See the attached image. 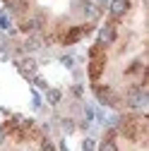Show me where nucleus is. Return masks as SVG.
I'll use <instances>...</instances> for the list:
<instances>
[{"mask_svg": "<svg viewBox=\"0 0 149 151\" xmlns=\"http://www.w3.org/2000/svg\"><path fill=\"white\" fill-rule=\"evenodd\" d=\"M31 79L36 82V86H39V89H48V84H46V82H43L41 77H31Z\"/></svg>", "mask_w": 149, "mask_h": 151, "instance_id": "obj_14", "label": "nucleus"}, {"mask_svg": "<svg viewBox=\"0 0 149 151\" xmlns=\"http://www.w3.org/2000/svg\"><path fill=\"white\" fill-rule=\"evenodd\" d=\"M24 48L27 50H39L41 48V39H39V36H29L27 43H24Z\"/></svg>", "mask_w": 149, "mask_h": 151, "instance_id": "obj_10", "label": "nucleus"}, {"mask_svg": "<svg viewBox=\"0 0 149 151\" xmlns=\"http://www.w3.org/2000/svg\"><path fill=\"white\" fill-rule=\"evenodd\" d=\"M96 3H99V5H106V3H111V0H96Z\"/></svg>", "mask_w": 149, "mask_h": 151, "instance_id": "obj_22", "label": "nucleus"}, {"mask_svg": "<svg viewBox=\"0 0 149 151\" xmlns=\"http://www.w3.org/2000/svg\"><path fill=\"white\" fill-rule=\"evenodd\" d=\"M84 115H87V120H94V108H84Z\"/></svg>", "mask_w": 149, "mask_h": 151, "instance_id": "obj_17", "label": "nucleus"}, {"mask_svg": "<svg viewBox=\"0 0 149 151\" xmlns=\"http://www.w3.org/2000/svg\"><path fill=\"white\" fill-rule=\"evenodd\" d=\"M17 67H20V72L24 74V77H36V60H31V58H24V60H20L17 63Z\"/></svg>", "mask_w": 149, "mask_h": 151, "instance_id": "obj_4", "label": "nucleus"}, {"mask_svg": "<svg viewBox=\"0 0 149 151\" xmlns=\"http://www.w3.org/2000/svg\"><path fill=\"white\" fill-rule=\"evenodd\" d=\"M80 10H82V14L87 17V19H94V17L99 14V10H96L94 3H80Z\"/></svg>", "mask_w": 149, "mask_h": 151, "instance_id": "obj_7", "label": "nucleus"}, {"mask_svg": "<svg viewBox=\"0 0 149 151\" xmlns=\"http://www.w3.org/2000/svg\"><path fill=\"white\" fill-rule=\"evenodd\" d=\"M84 34H87V29H70V34L65 36V43H74V41H80Z\"/></svg>", "mask_w": 149, "mask_h": 151, "instance_id": "obj_8", "label": "nucleus"}, {"mask_svg": "<svg viewBox=\"0 0 149 151\" xmlns=\"http://www.w3.org/2000/svg\"><path fill=\"white\" fill-rule=\"evenodd\" d=\"M41 151H55V146H53V142H48V139H43V142H41Z\"/></svg>", "mask_w": 149, "mask_h": 151, "instance_id": "obj_13", "label": "nucleus"}, {"mask_svg": "<svg viewBox=\"0 0 149 151\" xmlns=\"http://www.w3.org/2000/svg\"><path fill=\"white\" fill-rule=\"evenodd\" d=\"M0 29H10V22H7V17H0Z\"/></svg>", "mask_w": 149, "mask_h": 151, "instance_id": "obj_19", "label": "nucleus"}, {"mask_svg": "<svg viewBox=\"0 0 149 151\" xmlns=\"http://www.w3.org/2000/svg\"><path fill=\"white\" fill-rule=\"evenodd\" d=\"M3 139H5V129L0 127V144H3Z\"/></svg>", "mask_w": 149, "mask_h": 151, "instance_id": "obj_21", "label": "nucleus"}, {"mask_svg": "<svg viewBox=\"0 0 149 151\" xmlns=\"http://www.w3.org/2000/svg\"><path fill=\"white\" fill-rule=\"evenodd\" d=\"M130 10V0H111V14L113 17H123Z\"/></svg>", "mask_w": 149, "mask_h": 151, "instance_id": "obj_6", "label": "nucleus"}, {"mask_svg": "<svg viewBox=\"0 0 149 151\" xmlns=\"http://www.w3.org/2000/svg\"><path fill=\"white\" fill-rule=\"evenodd\" d=\"M7 10L10 12H22L24 10V3H22V0H7Z\"/></svg>", "mask_w": 149, "mask_h": 151, "instance_id": "obj_12", "label": "nucleus"}, {"mask_svg": "<svg viewBox=\"0 0 149 151\" xmlns=\"http://www.w3.org/2000/svg\"><path fill=\"white\" fill-rule=\"evenodd\" d=\"M99 151H118V146H116V142H113V137H111V134H108V137L101 142Z\"/></svg>", "mask_w": 149, "mask_h": 151, "instance_id": "obj_9", "label": "nucleus"}, {"mask_svg": "<svg viewBox=\"0 0 149 151\" xmlns=\"http://www.w3.org/2000/svg\"><path fill=\"white\" fill-rule=\"evenodd\" d=\"M41 24H43V17L36 14V17H31V19L22 22V31H27V34H36V31L41 29Z\"/></svg>", "mask_w": 149, "mask_h": 151, "instance_id": "obj_5", "label": "nucleus"}, {"mask_svg": "<svg viewBox=\"0 0 149 151\" xmlns=\"http://www.w3.org/2000/svg\"><path fill=\"white\" fill-rule=\"evenodd\" d=\"M82 149H84V151H94V142H91V139H84Z\"/></svg>", "mask_w": 149, "mask_h": 151, "instance_id": "obj_15", "label": "nucleus"}, {"mask_svg": "<svg viewBox=\"0 0 149 151\" xmlns=\"http://www.w3.org/2000/svg\"><path fill=\"white\" fill-rule=\"evenodd\" d=\"M63 127H65V132H70V129H74V122L72 120H63Z\"/></svg>", "mask_w": 149, "mask_h": 151, "instance_id": "obj_18", "label": "nucleus"}, {"mask_svg": "<svg viewBox=\"0 0 149 151\" xmlns=\"http://www.w3.org/2000/svg\"><path fill=\"white\" fill-rule=\"evenodd\" d=\"M94 93H96L99 103H103V106H116V93L111 91V86H96Z\"/></svg>", "mask_w": 149, "mask_h": 151, "instance_id": "obj_2", "label": "nucleus"}, {"mask_svg": "<svg viewBox=\"0 0 149 151\" xmlns=\"http://www.w3.org/2000/svg\"><path fill=\"white\" fill-rule=\"evenodd\" d=\"M116 41V27L113 24H106L99 29V46H111Z\"/></svg>", "mask_w": 149, "mask_h": 151, "instance_id": "obj_3", "label": "nucleus"}, {"mask_svg": "<svg viewBox=\"0 0 149 151\" xmlns=\"http://www.w3.org/2000/svg\"><path fill=\"white\" fill-rule=\"evenodd\" d=\"M63 65H65V67H72V65H74V58H70V55H63Z\"/></svg>", "mask_w": 149, "mask_h": 151, "instance_id": "obj_16", "label": "nucleus"}, {"mask_svg": "<svg viewBox=\"0 0 149 151\" xmlns=\"http://www.w3.org/2000/svg\"><path fill=\"white\" fill-rule=\"evenodd\" d=\"M31 103H34V108H39V106H41V99H39V93H34V99H31Z\"/></svg>", "mask_w": 149, "mask_h": 151, "instance_id": "obj_20", "label": "nucleus"}, {"mask_svg": "<svg viewBox=\"0 0 149 151\" xmlns=\"http://www.w3.org/2000/svg\"><path fill=\"white\" fill-rule=\"evenodd\" d=\"M147 103H149V99H147L144 89H140V86H132V89L127 91V106H130V108H135V110H142Z\"/></svg>", "mask_w": 149, "mask_h": 151, "instance_id": "obj_1", "label": "nucleus"}, {"mask_svg": "<svg viewBox=\"0 0 149 151\" xmlns=\"http://www.w3.org/2000/svg\"><path fill=\"white\" fill-rule=\"evenodd\" d=\"M46 99H48V103L55 106V103L60 101V91H58V89H46Z\"/></svg>", "mask_w": 149, "mask_h": 151, "instance_id": "obj_11", "label": "nucleus"}]
</instances>
